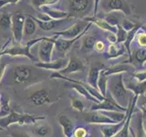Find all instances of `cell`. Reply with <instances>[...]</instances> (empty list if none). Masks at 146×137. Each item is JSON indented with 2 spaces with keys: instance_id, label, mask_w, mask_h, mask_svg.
I'll return each mask as SVG.
<instances>
[{
  "instance_id": "obj_38",
  "label": "cell",
  "mask_w": 146,
  "mask_h": 137,
  "mask_svg": "<svg viewBox=\"0 0 146 137\" xmlns=\"http://www.w3.org/2000/svg\"><path fill=\"white\" fill-rule=\"evenodd\" d=\"M103 19L106 22H108L110 25H111L113 27H117L118 25H120L118 17L112 13H106V15H105V17Z\"/></svg>"
},
{
  "instance_id": "obj_34",
  "label": "cell",
  "mask_w": 146,
  "mask_h": 137,
  "mask_svg": "<svg viewBox=\"0 0 146 137\" xmlns=\"http://www.w3.org/2000/svg\"><path fill=\"white\" fill-rule=\"evenodd\" d=\"M58 0H30L31 5L36 9L39 10V8L43 6H48V5H53L57 3Z\"/></svg>"
},
{
  "instance_id": "obj_13",
  "label": "cell",
  "mask_w": 146,
  "mask_h": 137,
  "mask_svg": "<svg viewBox=\"0 0 146 137\" xmlns=\"http://www.w3.org/2000/svg\"><path fill=\"white\" fill-rule=\"evenodd\" d=\"M90 0H70V15L82 17L90 11Z\"/></svg>"
},
{
  "instance_id": "obj_36",
  "label": "cell",
  "mask_w": 146,
  "mask_h": 137,
  "mask_svg": "<svg viewBox=\"0 0 146 137\" xmlns=\"http://www.w3.org/2000/svg\"><path fill=\"white\" fill-rule=\"evenodd\" d=\"M116 36H117V42L119 43H124L125 40L127 39V36H128V32L126 30L123 29V27L120 25L117 26V33H116Z\"/></svg>"
},
{
  "instance_id": "obj_9",
  "label": "cell",
  "mask_w": 146,
  "mask_h": 137,
  "mask_svg": "<svg viewBox=\"0 0 146 137\" xmlns=\"http://www.w3.org/2000/svg\"><path fill=\"white\" fill-rule=\"evenodd\" d=\"M106 13H111L113 11H121L126 16H130L131 9L126 0H108L104 6Z\"/></svg>"
},
{
  "instance_id": "obj_48",
  "label": "cell",
  "mask_w": 146,
  "mask_h": 137,
  "mask_svg": "<svg viewBox=\"0 0 146 137\" xmlns=\"http://www.w3.org/2000/svg\"><path fill=\"white\" fill-rule=\"evenodd\" d=\"M99 3H100V0H94V14L96 16L98 11V7H99Z\"/></svg>"
},
{
  "instance_id": "obj_2",
  "label": "cell",
  "mask_w": 146,
  "mask_h": 137,
  "mask_svg": "<svg viewBox=\"0 0 146 137\" xmlns=\"http://www.w3.org/2000/svg\"><path fill=\"white\" fill-rule=\"evenodd\" d=\"M108 86L110 93L111 94L113 99L121 106L128 108V106H126V103H129L130 100L129 102L127 100V89L125 88L124 82H123L122 74L115 75V77L111 81L108 80Z\"/></svg>"
},
{
  "instance_id": "obj_35",
  "label": "cell",
  "mask_w": 146,
  "mask_h": 137,
  "mask_svg": "<svg viewBox=\"0 0 146 137\" xmlns=\"http://www.w3.org/2000/svg\"><path fill=\"white\" fill-rule=\"evenodd\" d=\"M136 137H146V130L143 125V118L141 116V114H140V116H138Z\"/></svg>"
},
{
  "instance_id": "obj_26",
  "label": "cell",
  "mask_w": 146,
  "mask_h": 137,
  "mask_svg": "<svg viewBox=\"0 0 146 137\" xmlns=\"http://www.w3.org/2000/svg\"><path fill=\"white\" fill-rule=\"evenodd\" d=\"M125 47L124 45H121L120 47H118L115 44H111L109 46L107 52L105 53V58L106 59H115L121 56L122 54L125 52Z\"/></svg>"
},
{
  "instance_id": "obj_42",
  "label": "cell",
  "mask_w": 146,
  "mask_h": 137,
  "mask_svg": "<svg viewBox=\"0 0 146 137\" xmlns=\"http://www.w3.org/2000/svg\"><path fill=\"white\" fill-rule=\"evenodd\" d=\"M137 41L141 48H146V33H140L137 36Z\"/></svg>"
},
{
  "instance_id": "obj_31",
  "label": "cell",
  "mask_w": 146,
  "mask_h": 137,
  "mask_svg": "<svg viewBox=\"0 0 146 137\" xmlns=\"http://www.w3.org/2000/svg\"><path fill=\"white\" fill-rule=\"evenodd\" d=\"M12 15L9 13H4L0 16V29L7 30L11 29Z\"/></svg>"
},
{
  "instance_id": "obj_27",
  "label": "cell",
  "mask_w": 146,
  "mask_h": 137,
  "mask_svg": "<svg viewBox=\"0 0 146 137\" xmlns=\"http://www.w3.org/2000/svg\"><path fill=\"white\" fill-rule=\"evenodd\" d=\"M97 42V40L92 36H86L85 38L81 41L80 46V51L82 53H89L91 50L94 49L95 43Z\"/></svg>"
},
{
  "instance_id": "obj_20",
  "label": "cell",
  "mask_w": 146,
  "mask_h": 137,
  "mask_svg": "<svg viewBox=\"0 0 146 137\" xmlns=\"http://www.w3.org/2000/svg\"><path fill=\"white\" fill-rule=\"evenodd\" d=\"M58 123L60 124L63 130V134L65 137H72L74 134V124L70 118L65 114H61L58 117Z\"/></svg>"
},
{
  "instance_id": "obj_19",
  "label": "cell",
  "mask_w": 146,
  "mask_h": 137,
  "mask_svg": "<svg viewBox=\"0 0 146 137\" xmlns=\"http://www.w3.org/2000/svg\"><path fill=\"white\" fill-rule=\"evenodd\" d=\"M128 71H133V67L127 65V64H115L111 67L104 68L102 70V73L105 76H113L118 74H122V72H128Z\"/></svg>"
},
{
  "instance_id": "obj_47",
  "label": "cell",
  "mask_w": 146,
  "mask_h": 137,
  "mask_svg": "<svg viewBox=\"0 0 146 137\" xmlns=\"http://www.w3.org/2000/svg\"><path fill=\"white\" fill-rule=\"evenodd\" d=\"M10 135L11 137H30L29 134H26V132H10Z\"/></svg>"
},
{
  "instance_id": "obj_45",
  "label": "cell",
  "mask_w": 146,
  "mask_h": 137,
  "mask_svg": "<svg viewBox=\"0 0 146 137\" xmlns=\"http://www.w3.org/2000/svg\"><path fill=\"white\" fill-rule=\"evenodd\" d=\"M107 39H108V41H110L111 44H115L117 42V36H116V34L111 33V32H110L109 35H107Z\"/></svg>"
},
{
  "instance_id": "obj_12",
  "label": "cell",
  "mask_w": 146,
  "mask_h": 137,
  "mask_svg": "<svg viewBox=\"0 0 146 137\" xmlns=\"http://www.w3.org/2000/svg\"><path fill=\"white\" fill-rule=\"evenodd\" d=\"M85 27H86L83 22H77L75 24H73L70 27H68V29L54 32V35L58 36V38L61 37L62 39H73L77 38L79 35H80L82 31L85 29Z\"/></svg>"
},
{
  "instance_id": "obj_5",
  "label": "cell",
  "mask_w": 146,
  "mask_h": 137,
  "mask_svg": "<svg viewBox=\"0 0 146 137\" xmlns=\"http://www.w3.org/2000/svg\"><path fill=\"white\" fill-rule=\"evenodd\" d=\"M26 17L21 10H17L12 15V25L11 31L14 37V39L17 43H20L23 38L24 32V24Z\"/></svg>"
},
{
  "instance_id": "obj_43",
  "label": "cell",
  "mask_w": 146,
  "mask_h": 137,
  "mask_svg": "<svg viewBox=\"0 0 146 137\" xmlns=\"http://www.w3.org/2000/svg\"><path fill=\"white\" fill-rule=\"evenodd\" d=\"M104 43L102 42V41H97V42L95 43V46H94V49L96 50V51H98L100 53H102L104 51Z\"/></svg>"
},
{
  "instance_id": "obj_32",
  "label": "cell",
  "mask_w": 146,
  "mask_h": 137,
  "mask_svg": "<svg viewBox=\"0 0 146 137\" xmlns=\"http://www.w3.org/2000/svg\"><path fill=\"white\" fill-rule=\"evenodd\" d=\"M98 90L104 98L106 97L107 90H108V79L107 76L102 74V71H100L99 80H98Z\"/></svg>"
},
{
  "instance_id": "obj_33",
  "label": "cell",
  "mask_w": 146,
  "mask_h": 137,
  "mask_svg": "<svg viewBox=\"0 0 146 137\" xmlns=\"http://www.w3.org/2000/svg\"><path fill=\"white\" fill-rule=\"evenodd\" d=\"M136 104H137V108L141 110L143 118L146 119V96L145 95L139 96L138 99H137Z\"/></svg>"
},
{
  "instance_id": "obj_50",
  "label": "cell",
  "mask_w": 146,
  "mask_h": 137,
  "mask_svg": "<svg viewBox=\"0 0 146 137\" xmlns=\"http://www.w3.org/2000/svg\"><path fill=\"white\" fill-rule=\"evenodd\" d=\"M143 27V29L144 31H146V25H145V26H143V27Z\"/></svg>"
},
{
  "instance_id": "obj_16",
  "label": "cell",
  "mask_w": 146,
  "mask_h": 137,
  "mask_svg": "<svg viewBox=\"0 0 146 137\" xmlns=\"http://www.w3.org/2000/svg\"><path fill=\"white\" fill-rule=\"evenodd\" d=\"M29 100L36 106H41L44 104H49L51 103V100L49 98L48 92L46 90H38L34 91L29 96Z\"/></svg>"
},
{
  "instance_id": "obj_40",
  "label": "cell",
  "mask_w": 146,
  "mask_h": 137,
  "mask_svg": "<svg viewBox=\"0 0 146 137\" xmlns=\"http://www.w3.org/2000/svg\"><path fill=\"white\" fill-rule=\"evenodd\" d=\"M88 132L83 127H78L74 130V134L73 137H88Z\"/></svg>"
},
{
  "instance_id": "obj_14",
  "label": "cell",
  "mask_w": 146,
  "mask_h": 137,
  "mask_svg": "<svg viewBox=\"0 0 146 137\" xmlns=\"http://www.w3.org/2000/svg\"><path fill=\"white\" fill-rule=\"evenodd\" d=\"M84 68H85V65H84V63L82 62L81 59L76 57H72L68 59L67 66L64 68L63 70H59L58 73L64 76L67 74H71V73L83 71Z\"/></svg>"
},
{
  "instance_id": "obj_18",
  "label": "cell",
  "mask_w": 146,
  "mask_h": 137,
  "mask_svg": "<svg viewBox=\"0 0 146 137\" xmlns=\"http://www.w3.org/2000/svg\"><path fill=\"white\" fill-rule=\"evenodd\" d=\"M31 132L35 137H49L52 134V128L46 122H38L33 124Z\"/></svg>"
},
{
  "instance_id": "obj_49",
  "label": "cell",
  "mask_w": 146,
  "mask_h": 137,
  "mask_svg": "<svg viewBox=\"0 0 146 137\" xmlns=\"http://www.w3.org/2000/svg\"><path fill=\"white\" fill-rule=\"evenodd\" d=\"M4 49H5V48H2V47H1V45H0V53H1V52L3 51Z\"/></svg>"
},
{
  "instance_id": "obj_6",
  "label": "cell",
  "mask_w": 146,
  "mask_h": 137,
  "mask_svg": "<svg viewBox=\"0 0 146 137\" xmlns=\"http://www.w3.org/2000/svg\"><path fill=\"white\" fill-rule=\"evenodd\" d=\"M55 45L51 38L44 37L40 41L38 48V59L40 62H49L52 61V52Z\"/></svg>"
},
{
  "instance_id": "obj_41",
  "label": "cell",
  "mask_w": 146,
  "mask_h": 137,
  "mask_svg": "<svg viewBox=\"0 0 146 137\" xmlns=\"http://www.w3.org/2000/svg\"><path fill=\"white\" fill-rule=\"evenodd\" d=\"M135 25L136 24H134V23H132L131 20H128V19H124L122 21V23H121V27H123V29L124 30H126L127 32H129V31H131L133 27H135Z\"/></svg>"
},
{
  "instance_id": "obj_30",
  "label": "cell",
  "mask_w": 146,
  "mask_h": 137,
  "mask_svg": "<svg viewBox=\"0 0 146 137\" xmlns=\"http://www.w3.org/2000/svg\"><path fill=\"white\" fill-rule=\"evenodd\" d=\"M141 25L136 24L133 29H132L131 31L128 32L127 39H126V40H125L124 44H123V45H124L125 49H127L128 53H129V57H130V58L131 57V49H130V45H131V41L133 40V39H134V37H135L136 33H137V32H138V30L141 29Z\"/></svg>"
},
{
  "instance_id": "obj_29",
  "label": "cell",
  "mask_w": 146,
  "mask_h": 137,
  "mask_svg": "<svg viewBox=\"0 0 146 137\" xmlns=\"http://www.w3.org/2000/svg\"><path fill=\"white\" fill-rule=\"evenodd\" d=\"M135 61L141 66L143 65V63L146 61V48H141L133 52V55L129 59L128 62H132Z\"/></svg>"
},
{
  "instance_id": "obj_1",
  "label": "cell",
  "mask_w": 146,
  "mask_h": 137,
  "mask_svg": "<svg viewBox=\"0 0 146 137\" xmlns=\"http://www.w3.org/2000/svg\"><path fill=\"white\" fill-rule=\"evenodd\" d=\"M45 119V116H36L27 113H20L16 111H10L7 116L0 118V126L5 129L14 123H17L19 125L35 124L36 122L44 121Z\"/></svg>"
},
{
  "instance_id": "obj_22",
  "label": "cell",
  "mask_w": 146,
  "mask_h": 137,
  "mask_svg": "<svg viewBox=\"0 0 146 137\" xmlns=\"http://www.w3.org/2000/svg\"><path fill=\"white\" fill-rule=\"evenodd\" d=\"M39 10L41 11V13H44L46 15H48L50 18L55 20L58 19H64V18H68V17H70V13L64 12V11H60L58 9H55L52 8L48 6H43L39 8Z\"/></svg>"
},
{
  "instance_id": "obj_21",
  "label": "cell",
  "mask_w": 146,
  "mask_h": 137,
  "mask_svg": "<svg viewBox=\"0 0 146 137\" xmlns=\"http://www.w3.org/2000/svg\"><path fill=\"white\" fill-rule=\"evenodd\" d=\"M126 119V118H125ZM125 119L123 121L114 123V124H105L100 126V132L104 137H114L121 130L125 123Z\"/></svg>"
},
{
  "instance_id": "obj_8",
  "label": "cell",
  "mask_w": 146,
  "mask_h": 137,
  "mask_svg": "<svg viewBox=\"0 0 146 137\" xmlns=\"http://www.w3.org/2000/svg\"><path fill=\"white\" fill-rule=\"evenodd\" d=\"M138 99V96H133V98L130 99L129 104H128V110H127V115L125 119V123L121 130L118 132V134L114 137H129V132H130V123L131 122V117L133 114L134 108L136 106V102Z\"/></svg>"
},
{
  "instance_id": "obj_10",
  "label": "cell",
  "mask_w": 146,
  "mask_h": 137,
  "mask_svg": "<svg viewBox=\"0 0 146 137\" xmlns=\"http://www.w3.org/2000/svg\"><path fill=\"white\" fill-rule=\"evenodd\" d=\"M91 25H92V23H91V22H89L88 26H87V27H85V29H84L83 31H82V33H81L80 35L78 36L77 38L73 39H62V38H58V39H56L51 38V39H52V41H53V43H54V45H55V48L57 49V50H58V52L65 54V53L68 51V49H70V48L71 47V46H72L73 44H74L75 41H77L82 35H84V34L86 33V31L90 29Z\"/></svg>"
},
{
  "instance_id": "obj_23",
  "label": "cell",
  "mask_w": 146,
  "mask_h": 137,
  "mask_svg": "<svg viewBox=\"0 0 146 137\" xmlns=\"http://www.w3.org/2000/svg\"><path fill=\"white\" fill-rule=\"evenodd\" d=\"M125 88L130 90L134 93L135 96H141L146 93V80L145 81H137L136 80L128 81L127 83H124Z\"/></svg>"
},
{
  "instance_id": "obj_44",
  "label": "cell",
  "mask_w": 146,
  "mask_h": 137,
  "mask_svg": "<svg viewBox=\"0 0 146 137\" xmlns=\"http://www.w3.org/2000/svg\"><path fill=\"white\" fill-rule=\"evenodd\" d=\"M20 0H0V8L4 7L7 5H15Z\"/></svg>"
},
{
  "instance_id": "obj_51",
  "label": "cell",
  "mask_w": 146,
  "mask_h": 137,
  "mask_svg": "<svg viewBox=\"0 0 146 137\" xmlns=\"http://www.w3.org/2000/svg\"><path fill=\"white\" fill-rule=\"evenodd\" d=\"M0 131H4V128H2L1 126H0Z\"/></svg>"
},
{
  "instance_id": "obj_28",
  "label": "cell",
  "mask_w": 146,
  "mask_h": 137,
  "mask_svg": "<svg viewBox=\"0 0 146 137\" xmlns=\"http://www.w3.org/2000/svg\"><path fill=\"white\" fill-rule=\"evenodd\" d=\"M36 30V23L33 19L32 16H27L24 24V32L23 34L25 36L33 35Z\"/></svg>"
},
{
  "instance_id": "obj_46",
  "label": "cell",
  "mask_w": 146,
  "mask_h": 137,
  "mask_svg": "<svg viewBox=\"0 0 146 137\" xmlns=\"http://www.w3.org/2000/svg\"><path fill=\"white\" fill-rule=\"evenodd\" d=\"M6 67H7L6 61H0V81H1L2 78L4 76L5 70H6Z\"/></svg>"
},
{
  "instance_id": "obj_53",
  "label": "cell",
  "mask_w": 146,
  "mask_h": 137,
  "mask_svg": "<svg viewBox=\"0 0 146 137\" xmlns=\"http://www.w3.org/2000/svg\"><path fill=\"white\" fill-rule=\"evenodd\" d=\"M0 110H1V102H0Z\"/></svg>"
},
{
  "instance_id": "obj_15",
  "label": "cell",
  "mask_w": 146,
  "mask_h": 137,
  "mask_svg": "<svg viewBox=\"0 0 146 137\" xmlns=\"http://www.w3.org/2000/svg\"><path fill=\"white\" fill-rule=\"evenodd\" d=\"M68 62V59H58L57 61H49V62H40L38 61L35 63L36 67L44 68L47 70H61L67 66V64Z\"/></svg>"
},
{
  "instance_id": "obj_52",
  "label": "cell",
  "mask_w": 146,
  "mask_h": 137,
  "mask_svg": "<svg viewBox=\"0 0 146 137\" xmlns=\"http://www.w3.org/2000/svg\"><path fill=\"white\" fill-rule=\"evenodd\" d=\"M72 137H73V136H72ZM88 137H94V136H92V135H89Z\"/></svg>"
},
{
  "instance_id": "obj_25",
  "label": "cell",
  "mask_w": 146,
  "mask_h": 137,
  "mask_svg": "<svg viewBox=\"0 0 146 137\" xmlns=\"http://www.w3.org/2000/svg\"><path fill=\"white\" fill-rule=\"evenodd\" d=\"M33 17V19L35 20L36 24L38 25L40 29L44 31H50L54 29H56V27L60 25L63 21L68 19V18H64V19H58V20L52 19L49 21H42V20H39L38 18H36V17Z\"/></svg>"
},
{
  "instance_id": "obj_24",
  "label": "cell",
  "mask_w": 146,
  "mask_h": 137,
  "mask_svg": "<svg viewBox=\"0 0 146 137\" xmlns=\"http://www.w3.org/2000/svg\"><path fill=\"white\" fill-rule=\"evenodd\" d=\"M84 20L89 21L91 23H94L96 26H98L103 30H106L108 32H111V33H117V27H113L111 25H110L108 22H106L102 18H99L97 17H84Z\"/></svg>"
},
{
  "instance_id": "obj_39",
  "label": "cell",
  "mask_w": 146,
  "mask_h": 137,
  "mask_svg": "<svg viewBox=\"0 0 146 137\" xmlns=\"http://www.w3.org/2000/svg\"><path fill=\"white\" fill-rule=\"evenodd\" d=\"M132 77L134 78V80L137 81H145L146 80V70H141V71H135L132 73Z\"/></svg>"
},
{
  "instance_id": "obj_11",
  "label": "cell",
  "mask_w": 146,
  "mask_h": 137,
  "mask_svg": "<svg viewBox=\"0 0 146 137\" xmlns=\"http://www.w3.org/2000/svg\"><path fill=\"white\" fill-rule=\"evenodd\" d=\"M32 68L27 65H17L14 68L13 80L16 83H25L31 79Z\"/></svg>"
},
{
  "instance_id": "obj_37",
  "label": "cell",
  "mask_w": 146,
  "mask_h": 137,
  "mask_svg": "<svg viewBox=\"0 0 146 137\" xmlns=\"http://www.w3.org/2000/svg\"><path fill=\"white\" fill-rule=\"evenodd\" d=\"M71 107L80 112H83L85 110V105L80 99H71Z\"/></svg>"
},
{
  "instance_id": "obj_3",
  "label": "cell",
  "mask_w": 146,
  "mask_h": 137,
  "mask_svg": "<svg viewBox=\"0 0 146 137\" xmlns=\"http://www.w3.org/2000/svg\"><path fill=\"white\" fill-rule=\"evenodd\" d=\"M42 39L43 38H39V39L31 40L30 42H29L26 46L15 45V46H12L10 48L4 49L3 51L0 53V56H4V55H7V56H11V57L24 56L31 59L32 61H36V58L30 52V49L31 47H33L34 44H36V42H40Z\"/></svg>"
},
{
  "instance_id": "obj_7",
  "label": "cell",
  "mask_w": 146,
  "mask_h": 137,
  "mask_svg": "<svg viewBox=\"0 0 146 137\" xmlns=\"http://www.w3.org/2000/svg\"><path fill=\"white\" fill-rule=\"evenodd\" d=\"M83 119L85 122L91 123V124L105 125V124H114V123H117L114 121H112L111 118H109L102 111H90L84 113Z\"/></svg>"
},
{
  "instance_id": "obj_4",
  "label": "cell",
  "mask_w": 146,
  "mask_h": 137,
  "mask_svg": "<svg viewBox=\"0 0 146 137\" xmlns=\"http://www.w3.org/2000/svg\"><path fill=\"white\" fill-rule=\"evenodd\" d=\"M128 108L122 107L113 99L111 94L107 92L103 102L94 103L90 106V111H102V112H127Z\"/></svg>"
},
{
  "instance_id": "obj_17",
  "label": "cell",
  "mask_w": 146,
  "mask_h": 137,
  "mask_svg": "<svg viewBox=\"0 0 146 137\" xmlns=\"http://www.w3.org/2000/svg\"><path fill=\"white\" fill-rule=\"evenodd\" d=\"M104 68V65L102 63H95L90 68L88 75V84L92 88L98 90V80L100 71Z\"/></svg>"
}]
</instances>
